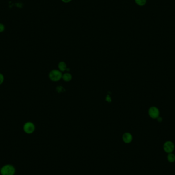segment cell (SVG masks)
I'll list each match as a JSON object with an SVG mask.
<instances>
[{"mask_svg":"<svg viewBox=\"0 0 175 175\" xmlns=\"http://www.w3.org/2000/svg\"><path fill=\"white\" fill-rule=\"evenodd\" d=\"M148 114L150 117L152 118H157L159 116V111L158 108L153 107L149 109Z\"/></svg>","mask_w":175,"mask_h":175,"instance_id":"5b68a950","label":"cell"},{"mask_svg":"<svg viewBox=\"0 0 175 175\" xmlns=\"http://www.w3.org/2000/svg\"><path fill=\"white\" fill-rule=\"evenodd\" d=\"M58 68H59V69L60 70V71H62V72H64V71H65V70H67V65H66V63L65 62H61L60 63H59V64H58Z\"/></svg>","mask_w":175,"mask_h":175,"instance_id":"52a82bcc","label":"cell"},{"mask_svg":"<svg viewBox=\"0 0 175 175\" xmlns=\"http://www.w3.org/2000/svg\"><path fill=\"white\" fill-rule=\"evenodd\" d=\"M134 1L135 3L139 6H145L147 2V0H134Z\"/></svg>","mask_w":175,"mask_h":175,"instance_id":"30bf717a","label":"cell"},{"mask_svg":"<svg viewBox=\"0 0 175 175\" xmlns=\"http://www.w3.org/2000/svg\"><path fill=\"white\" fill-rule=\"evenodd\" d=\"M63 80L66 82H69L72 79V75L70 73H66L62 76Z\"/></svg>","mask_w":175,"mask_h":175,"instance_id":"ba28073f","label":"cell"},{"mask_svg":"<svg viewBox=\"0 0 175 175\" xmlns=\"http://www.w3.org/2000/svg\"><path fill=\"white\" fill-rule=\"evenodd\" d=\"M23 130L26 134H31L35 131V125L32 122L27 121L24 124L23 127Z\"/></svg>","mask_w":175,"mask_h":175,"instance_id":"7a4b0ae2","label":"cell"},{"mask_svg":"<svg viewBox=\"0 0 175 175\" xmlns=\"http://www.w3.org/2000/svg\"><path fill=\"white\" fill-rule=\"evenodd\" d=\"M5 26L3 23H0V33H2L5 31Z\"/></svg>","mask_w":175,"mask_h":175,"instance_id":"7c38bea8","label":"cell"},{"mask_svg":"<svg viewBox=\"0 0 175 175\" xmlns=\"http://www.w3.org/2000/svg\"><path fill=\"white\" fill-rule=\"evenodd\" d=\"M63 3H70L72 0H61Z\"/></svg>","mask_w":175,"mask_h":175,"instance_id":"9a60e30c","label":"cell"},{"mask_svg":"<svg viewBox=\"0 0 175 175\" xmlns=\"http://www.w3.org/2000/svg\"><path fill=\"white\" fill-rule=\"evenodd\" d=\"M62 76L63 75L62 72L57 70L51 71L49 75L50 80L54 82H57L60 80L61 78H62Z\"/></svg>","mask_w":175,"mask_h":175,"instance_id":"3957f363","label":"cell"},{"mask_svg":"<svg viewBox=\"0 0 175 175\" xmlns=\"http://www.w3.org/2000/svg\"><path fill=\"white\" fill-rule=\"evenodd\" d=\"M16 170L13 165L7 164L3 166L1 168L0 174L1 175H15Z\"/></svg>","mask_w":175,"mask_h":175,"instance_id":"6da1fadb","label":"cell"},{"mask_svg":"<svg viewBox=\"0 0 175 175\" xmlns=\"http://www.w3.org/2000/svg\"><path fill=\"white\" fill-rule=\"evenodd\" d=\"M163 150L166 153H172L175 150V145L174 143L170 141L165 142L163 145Z\"/></svg>","mask_w":175,"mask_h":175,"instance_id":"277c9868","label":"cell"},{"mask_svg":"<svg viewBox=\"0 0 175 175\" xmlns=\"http://www.w3.org/2000/svg\"><path fill=\"white\" fill-rule=\"evenodd\" d=\"M0 170H1V168H0Z\"/></svg>","mask_w":175,"mask_h":175,"instance_id":"e0dca14e","label":"cell"},{"mask_svg":"<svg viewBox=\"0 0 175 175\" xmlns=\"http://www.w3.org/2000/svg\"><path fill=\"white\" fill-rule=\"evenodd\" d=\"M123 142L128 144L132 141L133 136L130 133H125L123 136Z\"/></svg>","mask_w":175,"mask_h":175,"instance_id":"8992f818","label":"cell"},{"mask_svg":"<svg viewBox=\"0 0 175 175\" xmlns=\"http://www.w3.org/2000/svg\"><path fill=\"white\" fill-rule=\"evenodd\" d=\"M57 90H58V92H63V90H64V88L60 86H59L57 88Z\"/></svg>","mask_w":175,"mask_h":175,"instance_id":"4fadbf2b","label":"cell"},{"mask_svg":"<svg viewBox=\"0 0 175 175\" xmlns=\"http://www.w3.org/2000/svg\"><path fill=\"white\" fill-rule=\"evenodd\" d=\"M167 159L170 162H174L175 161V155L172 153H169L167 156Z\"/></svg>","mask_w":175,"mask_h":175,"instance_id":"9c48e42d","label":"cell"},{"mask_svg":"<svg viewBox=\"0 0 175 175\" xmlns=\"http://www.w3.org/2000/svg\"><path fill=\"white\" fill-rule=\"evenodd\" d=\"M4 80H5L4 75H3L2 73H0V86L2 85L4 83Z\"/></svg>","mask_w":175,"mask_h":175,"instance_id":"8fae6325","label":"cell"},{"mask_svg":"<svg viewBox=\"0 0 175 175\" xmlns=\"http://www.w3.org/2000/svg\"><path fill=\"white\" fill-rule=\"evenodd\" d=\"M158 120L159 122H161V121L162 120V118L161 117H158Z\"/></svg>","mask_w":175,"mask_h":175,"instance_id":"2e32d148","label":"cell"},{"mask_svg":"<svg viewBox=\"0 0 175 175\" xmlns=\"http://www.w3.org/2000/svg\"><path fill=\"white\" fill-rule=\"evenodd\" d=\"M106 100L108 102L111 101V98L110 97V95H107V97L106 98Z\"/></svg>","mask_w":175,"mask_h":175,"instance_id":"5bb4252c","label":"cell"}]
</instances>
